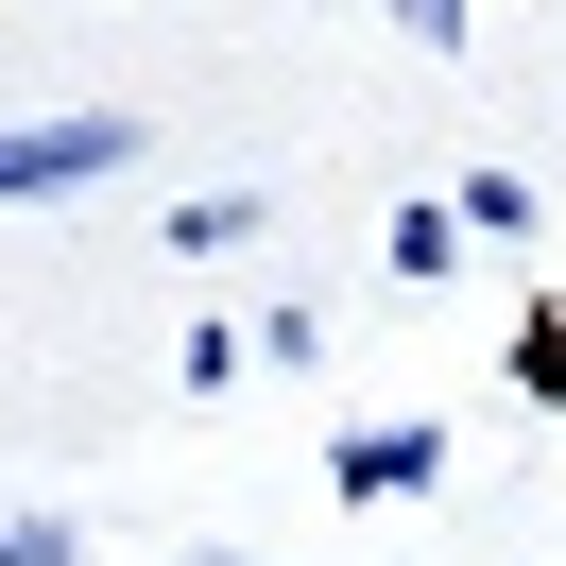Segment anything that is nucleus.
Returning a JSON list of instances; mask_svg holds the SVG:
<instances>
[{
	"mask_svg": "<svg viewBox=\"0 0 566 566\" xmlns=\"http://www.w3.org/2000/svg\"><path fill=\"white\" fill-rule=\"evenodd\" d=\"M120 155H138V120L70 104V120H0V207H35V189H104Z\"/></svg>",
	"mask_w": 566,
	"mask_h": 566,
	"instance_id": "nucleus-1",
	"label": "nucleus"
},
{
	"mask_svg": "<svg viewBox=\"0 0 566 566\" xmlns=\"http://www.w3.org/2000/svg\"><path fill=\"white\" fill-rule=\"evenodd\" d=\"M447 481V429L429 412H360V429H326V497H429Z\"/></svg>",
	"mask_w": 566,
	"mask_h": 566,
	"instance_id": "nucleus-2",
	"label": "nucleus"
},
{
	"mask_svg": "<svg viewBox=\"0 0 566 566\" xmlns=\"http://www.w3.org/2000/svg\"><path fill=\"white\" fill-rule=\"evenodd\" d=\"M378 258H395V275L429 292V275H447V258H463V207H395V241H378Z\"/></svg>",
	"mask_w": 566,
	"mask_h": 566,
	"instance_id": "nucleus-3",
	"label": "nucleus"
},
{
	"mask_svg": "<svg viewBox=\"0 0 566 566\" xmlns=\"http://www.w3.org/2000/svg\"><path fill=\"white\" fill-rule=\"evenodd\" d=\"M0 566H86V532L35 515V497H0Z\"/></svg>",
	"mask_w": 566,
	"mask_h": 566,
	"instance_id": "nucleus-4",
	"label": "nucleus"
},
{
	"mask_svg": "<svg viewBox=\"0 0 566 566\" xmlns=\"http://www.w3.org/2000/svg\"><path fill=\"white\" fill-rule=\"evenodd\" d=\"M223 241H258V189H207V207H172V258H223Z\"/></svg>",
	"mask_w": 566,
	"mask_h": 566,
	"instance_id": "nucleus-5",
	"label": "nucleus"
},
{
	"mask_svg": "<svg viewBox=\"0 0 566 566\" xmlns=\"http://www.w3.org/2000/svg\"><path fill=\"white\" fill-rule=\"evenodd\" d=\"M447 207H463V241H515V223H532V189H515V172H463Z\"/></svg>",
	"mask_w": 566,
	"mask_h": 566,
	"instance_id": "nucleus-6",
	"label": "nucleus"
},
{
	"mask_svg": "<svg viewBox=\"0 0 566 566\" xmlns=\"http://www.w3.org/2000/svg\"><path fill=\"white\" fill-rule=\"evenodd\" d=\"M395 35H429V52H463V18H481V0H378Z\"/></svg>",
	"mask_w": 566,
	"mask_h": 566,
	"instance_id": "nucleus-7",
	"label": "nucleus"
},
{
	"mask_svg": "<svg viewBox=\"0 0 566 566\" xmlns=\"http://www.w3.org/2000/svg\"><path fill=\"white\" fill-rule=\"evenodd\" d=\"M515 378H532V395H566V326H532V344H515Z\"/></svg>",
	"mask_w": 566,
	"mask_h": 566,
	"instance_id": "nucleus-8",
	"label": "nucleus"
},
{
	"mask_svg": "<svg viewBox=\"0 0 566 566\" xmlns=\"http://www.w3.org/2000/svg\"><path fill=\"white\" fill-rule=\"evenodd\" d=\"M189 566H241V549H189Z\"/></svg>",
	"mask_w": 566,
	"mask_h": 566,
	"instance_id": "nucleus-9",
	"label": "nucleus"
}]
</instances>
